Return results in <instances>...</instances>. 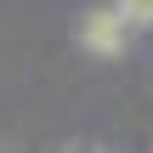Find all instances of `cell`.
<instances>
[{"label":"cell","mask_w":153,"mask_h":153,"mask_svg":"<svg viewBox=\"0 0 153 153\" xmlns=\"http://www.w3.org/2000/svg\"><path fill=\"white\" fill-rule=\"evenodd\" d=\"M119 11L131 17V28H148L153 23V0H119Z\"/></svg>","instance_id":"2"},{"label":"cell","mask_w":153,"mask_h":153,"mask_svg":"<svg viewBox=\"0 0 153 153\" xmlns=\"http://www.w3.org/2000/svg\"><path fill=\"white\" fill-rule=\"evenodd\" d=\"M125 28H131V17L114 6V11H91L85 23H79V40L91 45V51H102V57H114V51H125Z\"/></svg>","instance_id":"1"}]
</instances>
